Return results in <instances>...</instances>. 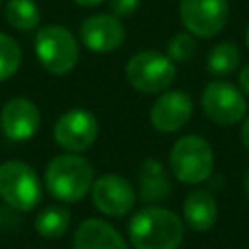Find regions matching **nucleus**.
<instances>
[{
	"label": "nucleus",
	"mask_w": 249,
	"mask_h": 249,
	"mask_svg": "<svg viewBox=\"0 0 249 249\" xmlns=\"http://www.w3.org/2000/svg\"><path fill=\"white\" fill-rule=\"evenodd\" d=\"M140 0H109V10L115 18H130L138 10Z\"/></svg>",
	"instance_id": "22"
},
{
	"label": "nucleus",
	"mask_w": 249,
	"mask_h": 249,
	"mask_svg": "<svg viewBox=\"0 0 249 249\" xmlns=\"http://www.w3.org/2000/svg\"><path fill=\"white\" fill-rule=\"evenodd\" d=\"M171 193V181L165 171V167L154 160L148 158L138 167V196L146 204L161 202Z\"/></svg>",
	"instance_id": "15"
},
{
	"label": "nucleus",
	"mask_w": 249,
	"mask_h": 249,
	"mask_svg": "<svg viewBox=\"0 0 249 249\" xmlns=\"http://www.w3.org/2000/svg\"><path fill=\"white\" fill-rule=\"evenodd\" d=\"M239 62H241V54H239L237 45L231 41H224V43H218L208 53L206 68L214 76H226L233 72L239 66Z\"/></svg>",
	"instance_id": "19"
},
{
	"label": "nucleus",
	"mask_w": 249,
	"mask_h": 249,
	"mask_svg": "<svg viewBox=\"0 0 249 249\" xmlns=\"http://www.w3.org/2000/svg\"><path fill=\"white\" fill-rule=\"evenodd\" d=\"M228 0H181L179 16L185 29L195 37H214L228 23Z\"/></svg>",
	"instance_id": "9"
},
{
	"label": "nucleus",
	"mask_w": 249,
	"mask_h": 249,
	"mask_svg": "<svg viewBox=\"0 0 249 249\" xmlns=\"http://www.w3.org/2000/svg\"><path fill=\"white\" fill-rule=\"evenodd\" d=\"M239 138H241V144L249 150V117L243 121L241 124V132H239Z\"/></svg>",
	"instance_id": "24"
},
{
	"label": "nucleus",
	"mask_w": 249,
	"mask_h": 249,
	"mask_svg": "<svg viewBox=\"0 0 249 249\" xmlns=\"http://www.w3.org/2000/svg\"><path fill=\"white\" fill-rule=\"evenodd\" d=\"M196 53V43L191 33H177L167 41V56L173 62H189Z\"/></svg>",
	"instance_id": "21"
},
{
	"label": "nucleus",
	"mask_w": 249,
	"mask_h": 249,
	"mask_svg": "<svg viewBox=\"0 0 249 249\" xmlns=\"http://www.w3.org/2000/svg\"><path fill=\"white\" fill-rule=\"evenodd\" d=\"M200 103L204 115L220 126H230L239 123L247 111V101L241 89H237L233 84L226 80L208 82L202 91Z\"/></svg>",
	"instance_id": "7"
},
{
	"label": "nucleus",
	"mask_w": 249,
	"mask_h": 249,
	"mask_svg": "<svg viewBox=\"0 0 249 249\" xmlns=\"http://www.w3.org/2000/svg\"><path fill=\"white\" fill-rule=\"evenodd\" d=\"M183 235V220L156 204L140 208L128 222V237L134 249H177Z\"/></svg>",
	"instance_id": "1"
},
{
	"label": "nucleus",
	"mask_w": 249,
	"mask_h": 249,
	"mask_svg": "<svg viewBox=\"0 0 249 249\" xmlns=\"http://www.w3.org/2000/svg\"><path fill=\"white\" fill-rule=\"evenodd\" d=\"M35 54L39 64L54 76H64L74 70L80 58V49L74 33L64 25H45L35 35Z\"/></svg>",
	"instance_id": "3"
},
{
	"label": "nucleus",
	"mask_w": 249,
	"mask_h": 249,
	"mask_svg": "<svg viewBox=\"0 0 249 249\" xmlns=\"http://www.w3.org/2000/svg\"><path fill=\"white\" fill-rule=\"evenodd\" d=\"M41 124L37 105L27 97H14L4 103L0 111V128L8 140L25 142L33 138Z\"/></svg>",
	"instance_id": "12"
},
{
	"label": "nucleus",
	"mask_w": 249,
	"mask_h": 249,
	"mask_svg": "<svg viewBox=\"0 0 249 249\" xmlns=\"http://www.w3.org/2000/svg\"><path fill=\"white\" fill-rule=\"evenodd\" d=\"M0 4H2V0H0Z\"/></svg>",
	"instance_id": "28"
},
{
	"label": "nucleus",
	"mask_w": 249,
	"mask_h": 249,
	"mask_svg": "<svg viewBox=\"0 0 249 249\" xmlns=\"http://www.w3.org/2000/svg\"><path fill=\"white\" fill-rule=\"evenodd\" d=\"M74 4H78V6H84V8H91V6H97V4H101L103 0H72Z\"/></svg>",
	"instance_id": "25"
},
{
	"label": "nucleus",
	"mask_w": 249,
	"mask_h": 249,
	"mask_svg": "<svg viewBox=\"0 0 249 249\" xmlns=\"http://www.w3.org/2000/svg\"><path fill=\"white\" fill-rule=\"evenodd\" d=\"M237 82H239V88H241V91H243L245 95H249V64H245V66L241 68Z\"/></svg>",
	"instance_id": "23"
},
{
	"label": "nucleus",
	"mask_w": 249,
	"mask_h": 249,
	"mask_svg": "<svg viewBox=\"0 0 249 249\" xmlns=\"http://www.w3.org/2000/svg\"><path fill=\"white\" fill-rule=\"evenodd\" d=\"M245 43H247V47H249V25H247V29H245Z\"/></svg>",
	"instance_id": "27"
},
{
	"label": "nucleus",
	"mask_w": 249,
	"mask_h": 249,
	"mask_svg": "<svg viewBox=\"0 0 249 249\" xmlns=\"http://www.w3.org/2000/svg\"><path fill=\"white\" fill-rule=\"evenodd\" d=\"M243 189H245V195L249 196V167H247V171L243 173Z\"/></svg>",
	"instance_id": "26"
},
{
	"label": "nucleus",
	"mask_w": 249,
	"mask_h": 249,
	"mask_svg": "<svg viewBox=\"0 0 249 249\" xmlns=\"http://www.w3.org/2000/svg\"><path fill=\"white\" fill-rule=\"evenodd\" d=\"M21 66V49L18 41L6 33H0V82L12 78Z\"/></svg>",
	"instance_id": "20"
},
{
	"label": "nucleus",
	"mask_w": 249,
	"mask_h": 249,
	"mask_svg": "<svg viewBox=\"0 0 249 249\" xmlns=\"http://www.w3.org/2000/svg\"><path fill=\"white\" fill-rule=\"evenodd\" d=\"M97 128L99 126L95 115L89 113L88 109L76 107V109H68L56 119L53 136L62 150L70 154H80L93 146L97 138Z\"/></svg>",
	"instance_id": "8"
},
{
	"label": "nucleus",
	"mask_w": 249,
	"mask_h": 249,
	"mask_svg": "<svg viewBox=\"0 0 249 249\" xmlns=\"http://www.w3.org/2000/svg\"><path fill=\"white\" fill-rule=\"evenodd\" d=\"M91 202L93 206L111 218H121L128 214L136 204L134 187L117 173H105L97 177L91 185Z\"/></svg>",
	"instance_id": "10"
},
{
	"label": "nucleus",
	"mask_w": 249,
	"mask_h": 249,
	"mask_svg": "<svg viewBox=\"0 0 249 249\" xmlns=\"http://www.w3.org/2000/svg\"><path fill=\"white\" fill-rule=\"evenodd\" d=\"M93 167L78 154L54 156L45 169V187L60 202L82 200L93 185Z\"/></svg>",
	"instance_id": "2"
},
{
	"label": "nucleus",
	"mask_w": 249,
	"mask_h": 249,
	"mask_svg": "<svg viewBox=\"0 0 249 249\" xmlns=\"http://www.w3.org/2000/svg\"><path fill=\"white\" fill-rule=\"evenodd\" d=\"M72 249H128V245L109 222L88 218L78 226Z\"/></svg>",
	"instance_id": "14"
},
{
	"label": "nucleus",
	"mask_w": 249,
	"mask_h": 249,
	"mask_svg": "<svg viewBox=\"0 0 249 249\" xmlns=\"http://www.w3.org/2000/svg\"><path fill=\"white\" fill-rule=\"evenodd\" d=\"M0 198L19 212H29L43 198V185L31 165L19 160L0 163Z\"/></svg>",
	"instance_id": "5"
},
{
	"label": "nucleus",
	"mask_w": 249,
	"mask_h": 249,
	"mask_svg": "<svg viewBox=\"0 0 249 249\" xmlns=\"http://www.w3.org/2000/svg\"><path fill=\"white\" fill-rule=\"evenodd\" d=\"M183 216L195 231H208L218 218V206L214 196L204 189L191 191L183 204Z\"/></svg>",
	"instance_id": "16"
},
{
	"label": "nucleus",
	"mask_w": 249,
	"mask_h": 249,
	"mask_svg": "<svg viewBox=\"0 0 249 249\" xmlns=\"http://www.w3.org/2000/svg\"><path fill=\"white\" fill-rule=\"evenodd\" d=\"M169 167L175 179L187 185L206 181L214 167L212 146L198 134L181 136L169 152Z\"/></svg>",
	"instance_id": "4"
},
{
	"label": "nucleus",
	"mask_w": 249,
	"mask_h": 249,
	"mask_svg": "<svg viewBox=\"0 0 249 249\" xmlns=\"http://www.w3.org/2000/svg\"><path fill=\"white\" fill-rule=\"evenodd\" d=\"M72 214L66 206H58V204H51L45 206L37 218H35V230L41 237L47 239H58L66 233L68 226H70Z\"/></svg>",
	"instance_id": "17"
},
{
	"label": "nucleus",
	"mask_w": 249,
	"mask_h": 249,
	"mask_svg": "<svg viewBox=\"0 0 249 249\" xmlns=\"http://www.w3.org/2000/svg\"><path fill=\"white\" fill-rule=\"evenodd\" d=\"M193 115V99L181 89H165L150 107V123L156 130L169 134L181 130Z\"/></svg>",
	"instance_id": "11"
},
{
	"label": "nucleus",
	"mask_w": 249,
	"mask_h": 249,
	"mask_svg": "<svg viewBox=\"0 0 249 249\" xmlns=\"http://www.w3.org/2000/svg\"><path fill=\"white\" fill-rule=\"evenodd\" d=\"M124 25L113 14H95L82 21L80 41L93 53H113L124 41Z\"/></svg>",
	"instance_id": "13"
},
{
	"label": "nucleus",
	"mask_w": 249,
	"mask_h": 249,
	"mask_svg": "<svg viewBox=\"0 0 249 249\" xmlns=\"http://www.w3.org/2000/svg\"><path fill=\"white\" fill-rule=\"evenodd\" d=\"M128 84L146 95L165 91L175 80V62L156 51H140L132 54L124 66Z\"/></svg>",
	"instance_id": "6"
},
{
	"label": "nucleus",
	"mask_w": 249,
	"mask_h": 249,
	"mask_svg": "<svg viewBox=\"0 0 249 249\" xmlns=\"http://www.w3.org/2000/svg\"><path fill=\"white\" fill-rule=\"evenodd\" d=\"M4 16L6 21L19 31H33L41 21L39 6L33 0H8Z\"/></svg>",
	"instance_id": "18"
}]
</instances>
